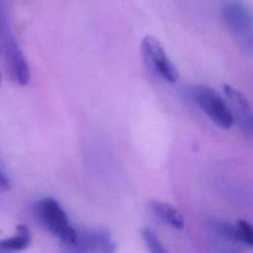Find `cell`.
Returning a JSON list of instances; mask_svg holds the SVG:
<instances>
[{"label": "cell", "mask_w": 253, "mask_h": 253, "mask_svg": "<svg viewBox=\"0 0 253 253\" xmlns=\"http://www.w3.org/2000/svg\"><path fill=\"white\" fill-rule=\"evenodd\" d=\"M72 251H103L113 252L116 245L111 234L106 229H84L76 230V238L74 242L68 246Z\"/></svg>", "instance_id": "8992f818"}, {"label": "cell", "mask_w": 253, "mask_h": 253, "mask_svg": "<svg viewBox=\"0 0 253 253\" xmlns=\"http://www.w3.org/2000/svg\"><path fill=\"white\" fill-rule=\"evenodd\" d=\"M10 183L9 180L6 178V176L1 172L0 170V191H8L10 189Z\"/></svg>", "instance_id": "4fadbf2b"}, {"label": "cell", "mask_w": 253, "mask_h": 253, "mask_svg": "<svg viewBox=\"0 0 253 253\" xmlns=\"http://www.w3.org/2000/svg\"><path fill=\"white\" fill-rule=\"evenodd\" d=\"M17 233L15 236L0 240V251H16L28 247L31 241L30 230L25 224L17 225Z\"/></svg>", "instance_id": "9c48e42d"}, {"label": "cell", "mask_w": 253, "mask_h": 253, "mask_svg": "<svg viewBox=\"0 0 253 253\" xmlns=\"http://www.w3.org/2000/svg\"><path fill=\"white\" fill-rule=\"evenodd\" d=\"M149 209L152 213L165 223L182 229L184 227V218L182 213L172 205L160 201H152L149 203Z\"/></svg>", "instance_id": "ba28073f"}, {"label": "cell", "mask_w": 253, "mask_h": 253, "mask_svg": "<svg viewBox=\"0 0 253 253\" xmlns=\"http://www.w3.org/2000/svg\"><path fill=\"white\" fill-rule=\"evenodd\" d=\"M141 53L147 66L163 79L170 83L178 80V71L157 39L152 36L144 37L141 42Z\"/></svg>", "instance_id": "5b68a950"}, {"label": "cell", "mask_w": 253, "mask_h": 253, "mask_svg": "<svg viewBox=\"0 0 253 253\" xmlns=\"http://www.w3.org/2000/svg\"><path fill=\"white\" fill-rule=\"evenodd\" d=\"M221 15L230 33L245 46L252 45V17L242 0H225Z\"/></svg>", "instance_id": "3957f363"}, {"label": "cell", "mask_w": 253, "mask_h": 253, "mask_svg": "<svg viewBox=\"0 0 253 253\" xmlns=\"http://www.w3.org/2000/svg\"><path fill=\"white\" fill-rule=\"evenodd\" d=\"M191 98L201 107V109L221 128H229L233 124V116L226 102L213 89L196 85L188 89Z\"/></svg>", "instance_id": "7a4b0ae2"}, {"label": "cell", "mask_w": 253, "mask_h": 253, "mask_svg": "<svg viewBox=\"0 0 253 253\" xmlns=\"http://www.w3.org/2000/svg\"><path fill=\"white\" fill-rule=\"evenodd\" d=\"M0 44L7 76L18 85L26 86L30 81V68L18 42L9 30L1 31Z\"/></svg>", "instance_id": "277c9868"}, {"label": "cell", "mask_w": 253, "mask_h": 253, "mask_svg": "<svg viewBox=\"0 0 253 253\" xmlns=\"http://www.w3.org/2000/svg\"><path fill=\"white\" fill-rule=\"evenodd\" d=\"M235 227H236V231H237L238 241L242 242L243 244H245L247 246L252 247L253 233H252L251 224L244 219H239V220H237Z\"/></svg>", "instance_id": "7c38bea8"}, {"label": "cell", "mask_w": 253, "mask_h": 253, "mask_svg": "<svg viewBox=\"0 0 253 253\" xmlns=\"http://www.w3.org/2000/svg\"><path fill=\"white\" fill-rule=\"evenodd\" d=\"M34 211L40 222L54 236L58 237L63 245L70 246L76 238V229L68 223L65 211L59 204L51 199L44 198L38 201Z\"/></svg>", "instance_id": "6da1fadb"}, {"label": "cell", "mask_w": 253, "mask_h": 253, "mask_svg": "<svg viewBox=\"0 0 253 253\" xmlns=\"http://www.w3.org/2000/svg\"><path fill=\"white\" fill-rule=\"evenodd\" d=\"M1 31H2V28H1V24H0V41H1Z\"/></svg>", "instance_id": "9a60e30c"}, {"label": "cell", "mask_w": 253, "mask_h": 253, "mask_svg": "<svg viewBox=\"0 0 253 253\" xmlns=\"http://www.w3.org/2000/svg\"><path fill=\"white\" fill-rule=\"evenodd\" d=\"M141 235L148 247V249L153 253H165L166 249L163 247L159 238L155 234V232L148 227H144L141 229Z\"/></svg>", "instance_id": "8fae6325"}, {"label": "cell", "mask_w": 253, "mask_h": 253, "mask_svg": "<svg viewBox=\"0 0 253 253\" xmlns=\"http://www.w3.org/2000/svg\"><path fill=\"white\" fill-rule=\"evenodd\" d=\"M210 223H211V226L213 228V230L216 231L220 236L227 238L229 240L238 241L235 225H232L230 223H227L222 220H217V219H211Z\"/></svg>", "instance_id": "30bf717a"}, {"label": "cell", "mask_w": 253, "mask_h": 253, "mask_svg": "<svg viewBox=\"0 0 253 253\" xmlns=\"http://www.w3.org/2000/svg\"><path fill=\"white\" fill-rule=\"evenodd\" d=\"M1 80H2V74H1V70H0V84H1Z\"/></svg>", "instance_id": "5bb4252c"}, {"label": "cell", "mask_w": 253, "mask_h": 253, "mask_svg": "<svg viewBox=\"0 0 253 253\" xmlns=\"http://www.w3.org/2000/svg\"><path fill=\"white\" fill-rule=\"evenodd\" d=\"M223 91L227 98L229 106L232 109V112H231L232 116L234 114L237 117L240 126L243 128L245 132L251 135L252 134V113H251V107L249 105L248 100L240 91L236 90L230 85H224Z\"/></svg>", "instance_id": "52a82bcc"}]
</instances>
